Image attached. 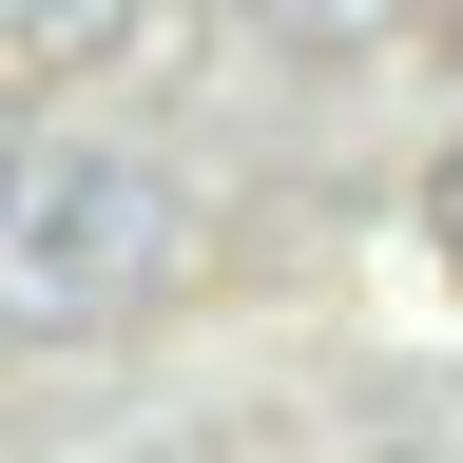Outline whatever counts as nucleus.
Here are the masks:
<instances>
[{
    "mask_svg": "<svg viewBox=\"0 0 463 463\" xmlns=\"http://www.w3.org/2000/svg\"><path fill=\"white\" fill-rule=\"evenodd\" d=\"M425 251H444V270H463V155H444V174H425Z\"/></svg>",
    "mask_w": 463,
    "mask_h": 463,
    "instance_id": "4",
    "label": "nucleus"
},
{
    "mask_svg": "<svg viewBox=\"0 0 463 463\" xmlns=\"http://www.w3.org/2000/svg\"><path fill=\"white\" fill-rule=\"evenodd\" d=\"M20 155H39V136H20V116H0V174H20Z\"/></svg>",
    "mask_w": 463,
    "mask_h": 463,
    "instance_id": "5",
    "label": "nucleus"
},
{
    "mask_svg": "<svg viewBox=\"0 0 463 463\" xmlns=\"http://www.w3.org/2000/svg\"><path fill=\"white\" fill-rule=\"evenodd\" d=\"M444 58H463V0H444Z\"/></svg>",
    "mask_w": 463,
    "mask_h": 463,
    "instance_id": "6",
    "label": "nucleus"
},
{
    "mask_svg": "<svg viewBox=\"0 0 463 463\" xmlns=\"http://www.w3.org/2000/svg\"><path fill=\"white\" fill-rule=\"evenodd\" d=\"M174 289V174L116 136H39L0 174V347H97Z\"/></svg>",
    "mask_w": 463,
    "mask_h": 463,
    "instance_id": "1",
    "label": "nucleus"
},
{
    "mask_svg": "<svg viewBox=\"0 0 463 463\" xmlns=\"http://www.w3.org/2000/svg\"><path fill=\"white\" fill-rule=\"evenodd\" d=\"M251 20H270V39H367L386 0H251Z\"/></svg>",
    "mask_w": 463,
    "mask_h": 463,
    "instance_id": "3",
    "label": "nucleus"
},
{
    "mask_svg": "<svg viewBox=\"0 0 463 463\" xmlns=\"http://www.w3.org/2000/svg\"><path fill=\"white\" fill-rule=\"evenodd\" d=\"M174 0H0V58H58V78H97V58H155Z\"/></svg>",
    "mask_w": 463,
    "mask_h": 463,
    "instance_id": "2",
    "label": "nucleus"
}]
</instances>
